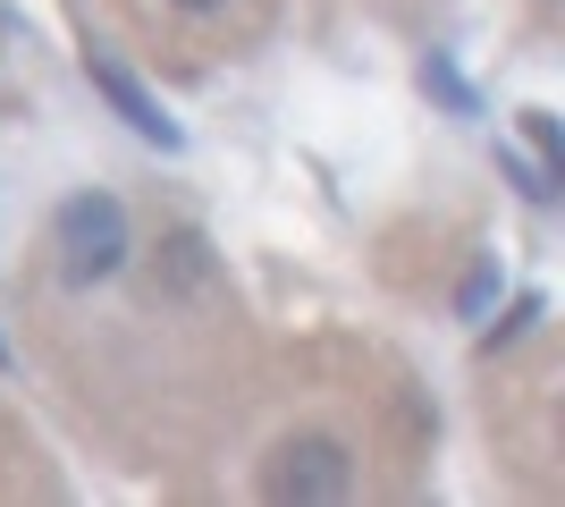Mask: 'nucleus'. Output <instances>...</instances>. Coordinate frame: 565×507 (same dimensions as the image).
Segmentation results:
<instances>
[{"instance_id":"obj_1","label":"nucleus","mask_w":565,"mask_h":507,"mask_svg":"<svg viewBox=\"0 0 565 507\" xmlns=\"http://www.w3.org/2000/svg\"><path fill=\"white\" fill-rule=\"evenodd\" d=\"M51 254H60V279L68 288H94L127 263V212H118V194H68L60 212H51Z\"/></svg>"},{"instance_id":"obj_2","label":"nucleus","mask_w":565,"mask_h":507,"mask_svg":"<svg viewBox=\"0 0 565 507\" xmlns=\"http://www.w3.org/2000/svg\"><path fill=\"white\" fill-rule=\"evenodd\" d=\"M354 483V457L338 448L330 432H296L270 448V465H262V499L279 507H321V499H347Z\"/></svg>"},{"instance_id":"obj_3","label":"nucleus","mask_w":565,"mask_h":507,"mask_svg":"<svg viewBox=\"0 0 565 507\" xmlns=\"http://www.w3.org/2000/svg\"><path fill=\"white\" fill-rule=\"evenodd\" d=\"M85 76H94V94L110 102V110H118V119H127V127H136L143 145H161V152H178V145H186V136H178V119H169L161 102H152V94H143V85H136V76L118 68L110 51H94V60H85Z\"/></svg>"},{"instance_id":"obj_4","label":"nucleus","mask_w":565,"mask_h":507,"mask_svg":"<svg viewBox=\"0 0 565 507\" xmlns=\"http://www.w3.org/2000/svg\"><path fill=\"white\" fill-rule=\"evenodd\" d=\"M490 288H498V271L481 263V271H472V288H465V314H481V305H490Z\"/></svg>"},{"instance_id":"obj_5","label":"nucleus","mask_w":565,"mask_h":507,"mask_svg":"<svg viewBox=\"0 0 565 507\" xmlns=\"http://www.w3.org/2000/svg\"><path fill=\"white\" fill-rule=\"evenodd\" d=\"M532 321H541V296H523V305H515V314H507V321H498V338H515V330H532Z\"/></svg>"},{"instance_id":"obj_6","label":"nucleus","mask_w":565,"mask_h":507,"mask_svg":"<svg viewBox=\"0 0 565 507\" xmlns=\"http://www.w3.org/2000/svg\"><path fill=\"white\" fill-rule=\"evenodd\" d=\"M178 9H194V18H212V9H228V0H178Z\"/></svg>"}]
</instances>
